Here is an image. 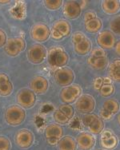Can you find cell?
Masks as SVG:
<instances>
[{
	"instance_id": "1",
	"label": "cell",
	"mask_w": 120,
	"mask_h": 150,
	"mask_svg": "<svg viewBox=\"0 0 120 150\" xmlns=\"http://www.w3.org/2000/svg\"><path fill=\"white\" fill-rule=\"evenodd\" d=\"M47 62L51 68H62L68 63L69 56L61 46H53L47 52Z\"/></svg>"
},
{
	"instance_id": "2",
	"label": "cell",
	"mask_w": 120,
	"mask_h": 150,
	"mask_svg": "<svg viewBox=\"0 0 120 150\" xmlns=\"http://www.w3.org/2000/svg\"><path fill=\"white\" fill-rule=\"evenodd\" d=\"M75 52L79 55H86L92 50L91 40L82 32H75L71 38Z\"/></svg>"
},
{
	"instance_id": "3",
	"label": "cell",
	"mask_w": 120,
	"mask_h": 150,
	"mask_svg": "<svg viewBox=\"0 0 120 150\" xmlns=\"http://www.w3.org/2000/svg\"><path fill=\"white\" fill-rule=\"evenodd\" d=\"M87 64L94 69L102 70L107 67L108 58L105 50L101 47H96L91 51L87 58Z\"/></svg>"
},
{
	"instance_id": "4",
	"label": "cell",
	"mask_w": 120,
	"mask_h": 150,
	"mask_svg": "<svg viewBox=\"0 0 120 150\" xmlns=\"http://www.w3.org/2000/svg\"><path fill=\"white\" fill-rule=\"evenodd\" d=\"M82 124L93 135H98L104 130L105 125L100 117L94 113H87L82 117Z\"/></svg>"
},
{
	"instance_id": "5",
	"label": "cell",
	"mask_w": 120,
	"mask_h": 150,
	"mask_svg": "<svg viewBox=\"0 0 120 150\" xmlns=\"http://www.w3.org/2000/svg\"><path fill=\"white\" fill-rule=\"evenodd\" d=\"M5 118L8 125L11 126H17L25 121L26 112L23 107L17 105H13L6 110Z\"/></svg>"
},
{
	"instance_id": "6",
	"label": "cell",
	"mask_w": 120,
	"mask_h": 150,
	"mask_svg": "<svg viewBox=\"0 0 120 150\" xmlns=\"http://www.w3.org/2000/svg\"><path fill=\"white\" fill-rule=\"evenodd\" d=\"M119 110L120 105L117 100L114 98L107 99L100 109V117L105 121H110L119 112Z\"/></svg>"
},
{
	"instance_id": "7",
	"label": "cell",
	"mask_w": 120,
	"mask_h": 150,
	"mask_svg": "<svg viewBox=\"0 0 120 150\" xmlns=\"http://www.w3.org/2000/svg\"><path fill=\"white\" fill-rule=\"evenodd\" d=\"M82 89L78 84L64 87L60 93V98L65 104H71L77 101L82 95Z\"/></svg>"
},
{
	"instance_id": "8",
	"label": "cell",
	"mask_w": 120,
	"mask_h": 150,
	"mask_svg": "<svg viewBox=\"0 0 120 150\" xmlns=\"http://www.w3.org/2000/svg\"><path fill=\"white\" fill-rule=\"evenodd\" d=\"M71 27L67 20H58L53 23L50 30V36L55 40H61L62 38L67 37L70 35Z\"/></svg>"
},
{
	"instance_id": "9",
	"label": "cell",
	"mask_w": 120,
	"mask_h": 150,
	"mask_svg": "<svg viewBox=\"0 0 120 150\" xmlns=\"http://www.w3.org/2000/svg\"><path fill=\"white\" fill-rule=\"evenodd\" d=\"M75 110L70 104H63L57 109L54 112V120L59 125L67 124L72 119Z\"/></svg>"
},
{
	"instance_id": "10",
	"label": "cell",
	"mask_w": 120,
	"mask_h": 150,
	"mask_svg": "<svg viewBox=\"0 0 120 150\" xmlns=\"http://www.w3.org/2000/svg\"><path fill=\"white\" fill-rule=\"evenodd\" d=\"M64 129L58 123L49 125L45 129V137L47 142L50 145H56L59 144L63 137Z\"/></svg>"
},
{
	"instance_id": "11",
	"label": "cell",
	"mask_w": 120,
	"mask_h": 150,
	"mask_svg": "<svg viewBox=\"0 0 120 150\" xmlns=\"http://www.w3.org/2000/svg\"><path fill=\"white\" fill-rule=\"evenodd\" d=\"M94 88L105 98L111 96L115 91L113 81L110 78H97L94 81Z\"/></svg>"
},
{
	"instance_id": "12",
	"label": "cell",
	"mask_w": 120,
	"mask_h": 150,
	"mask_svg": "<svg viewBox=\"0 0 120 150\" xmlns=\"http://www.w3.org/2000/svg\"><path fill=\"white\" fill-rule=\"evenodd\" d=\"M85 30L88 33L94 34L99 32L103 27V21L97 16L94 11H87L84 14Z\"/></svg>"
},
{
	"instance_id": "13",
	"label": "cell",
	"mask_w": 120,
	"mask_h": 150,
	"mask_svg": "<svg viewBox=\"0 0 120 150\" xmlns=\"http://www.w3.org/2000/svg\"><path fill=\"white\" fill-rule=\"evenodd\" d=\"M26 48V42L22 38H9L5 45V52L10 57H16Z\"/></svg>"
},
{
	"instance_id": "14",
	"label": "cell",
	"mask_w": 120,
	"mask_h": 150,
	"mask_svg": "<svg viewBox=\"0 0 120 150\" xmlns=\"http://www.w3.org/2000/svg\"><path fill=\"white\" fill-rule=\"evenodd\" d=\"M100 147L104 150H114L117 147L119 140L111 129H106L100 133Z\"/></svg>"
},
{
	"instance_id": "15",
	"label": "cell",
	"mask_w": 120,
	"mask_h": 150,
	"mask_svg": "<svg viewBox=\"0 0 120 150\" xmlns=\"http://www.w3.org/2000/svg\"><path fill=\"white\" fill-rule=\"evenodd\" d=\"M75 108L81 113H91L95 108V100L90 94H82L75 102Z\"/></svg>"
},
{
	"instance_id": "16",
	"label": "cell",
	"mask_w": 120,
	"mask_h": 150,
	"mask_svg": "<svg viewBox=\"0 0 120 150\" xmlns=\"http://www.w3.org/2000/svg\"><path fill=\"white\" fill-rule=\"evenodd\" d=\"M54 77L56 82L62 86H68L72 85L75 78L74 71L68 67H62L57 69Z\"/></svg>"
},
{
	"instance_id": "17",
	"label": "cell",
	"mask_w": 120,
	"mask_h": 150,
	"mask_svg": "<svg viewBox=\"0 0 120 150\" xmlns=\"http://www.w3.org/2000/svg\"><path fill=\"white\" fill-rule=\"evenodd\" d=\"M27 57L31 63L40 64L47 58V51L45 46L40 44H35L28 50Z\"/></svg>"
},
{
	"instance_id": "18",
	"label": "cell",
	"mask_w": 120,
	"mask_h": 150,
	"mask_svg": "<svg viewBox=\"0 0 120 150\" xmlns=\"http://www.w3.org/2000/svg\"><path fill=\"white\" fill-rule=\"evenodd\" d=\"M50 36V30L44 23H37L31 30V37L38 42H44Z\"/></svg>"
},
{
	"instance_id": "19",
	"label": "cell",
	"mask_w": 120,
	"mask_h": 150,
	"mask_svg": "<svg viewBox=\"0 0 120 150\" xmlns=\"http://www.w3.org/2000/svg\"><path fill=\"white\" fill-rule=\"evenodd\" d=\"M18 104L24 109H30L35 105L36 101L35 93L31 90L23 89L20 90L17 95Z\"/></svg>"
},
{
	"instance_id": "20",
	"label": "cell",
	"mask_w": 120,
	"mask_h": 150,
	"mask_svg": "<svg viewBox=\"0 0 120 150\" xmlns=\"http://www.w3.org/2000/svg\"><path fill=\"white\" fill-rule=\"evenodd\" d=\"M116 42L115 36L111 30H103L97 36V43L103 50H111Z\"/></svg>"
},
{
	"instance_id": "21",
	"label": "cell",
	"mask_w": 120,
	"mask_h": 150,
	"mask_svg": "<svg viewBox=\"0 0 120 150\" xmlns=\"http://www.w3.org/2000/svg\"><path fill=\"white\" fill-rule=\"evenodd\" d=\"M77 146L80 150H91L95 145V137L89 132H83L76 138Z\"/></svg>"
},
{
	"instance_id": "22",
	"label": "cell",
	"mask_w": 120,
	"mask_h": 150,
	"mask_svg": "<svg viewBox=\"0 0 120 150\" xmlns=\"http://www.w3.org/2000/svg\"><path fill=\"white\" fill-rule=\"evenodd\" d=\"M82 7L75 1H68L63 5L62 13L67 19H76L81 15Z\"/></svg>"
},
{
	"instance_id": "23",
	"label": "cell",
	"mask_w": 120,
	"mask_h": 150,
	"mask_svg": "<svg viewBox=\"0 0 120 150\" xmlns=\"http://www.w3.org/2000/svg\"><path fill=\"white\" fill-rule=\"evenodd\" d=\"M34 135L28 129H21L16 134L15 142L22 149H27L31 147L34 143Z\"/></svg>"
},
{
	"instance_id": "24",
	"label": "cell",
	"mask_w": 120,
	"mask_h": 150,
	"mask_svg": "<svg viewBox=\"0 0 120 150\" xmlns=\"http://www.w3.org/2000/svg\"><path fill=\"white\" fill-rule=\"evenodd\" d=\"M31 90L37 94L46 93L49 88V83L46 78L43 76H36L30 83Z\"/></svg>"
},
{
	"instance_id": "25",
	"label": "cell",
	"mask_w": 120,
	"mask_h": 150,
	"mask_svg": "<svg viewBox=\"0 0 120 150\" xmlns=\"http://www.w3.org/2000/svg\"><path fill=\"white\" fill-rule=\"evenodd\" d=\"M13 84L6 74H0V96L6 97L9 96L13 92Z\"/></svg>"
},
{
	"instance_id": "26",
	"label": "cell",
	"mask_w": 120,
	"mask_h": 150,
	"mask_svg": "<svg viewBox=\"0 0 120 150\" xmlns=\"http://www.w3.org/2000/svg\"><path fill=\"white\" fill-rule=\"evenodd\" d=\"M102 8L106 14L114 15L120 11V1L119 0H104L102 2Z\"/></svg>"
},
{
	"instance_id": "27",
	"label": "cell",
	"mask_w": 120,
	"mask_h": 150,
	"mask_svg": "<svg viewBox=\"0 0 120 150\" xmlns=\"http://www.w3.org/2000/svg\"><path fill=\"white\" fill-rule=\"evenodd\" d=\"M59 150H77V142L71 136H65L58 144Z\"/></svg>"
},
{
	"instance_id": "28",
	"label": "cell",
	"mask_w": 120,
	"mask_h": 150,
	"mask_svg": "<svg viewBox=\"0 0 120 150\" xmlns=\"http://www.w3.org/2000/svg\"><path fill=\"white\" fill-rule=\"evenodd\" d=\"M108 74L112 81L120 82V59H115L110 63Z\"/></svg>"
},
{
	"instance_id": "29",
	"label": "cell",
	"mask_w": 120,
	"mask_h": 150,
	"mask_svg": "<svg viewBox=\"0 0 120 150\" xmlns=\"http://www.w3.org/2000/svg\"><path fill=\"white\" fill-rule=\"evenodd\" d=\"M110 29L114 35L120 36V15L115 16L111 20Z\"/></svg>"
},
{
	"instance_id": "30",
	"label": "cell",
	"mask_w": 120,
	"mask_h": 150,
	"mask_svg": "<svg viewBox=\"0 0 120 150\" xmlns=\"http://www.w3.org/2000/svg\"><path fill=\"white\" fill-rule=\"evenodd\" d=\"M44 5L50 11H57L62 5V0H46L44 1Z\"/></svg>"
},
{
	"instance_id": "31",
	"label": "cell",
	"mask_w": 120,
	"mask_h": 150,
	"mask_svg": "<svg viewBox=\"0 0 120 150\" xmlns=\"http://www.w3.org/2000/svg\"><path fill=\"white\" fill-rule=\"evenodd\" d=\"M11 144L6 137L0 136V150H11Z\"/></svg>"
},
{
	"instance_id": "32",
	"label": "cell",
	"mask_w": 120,
	"mask_h": 150,
	"mask_svg": "<svg viewBox=\"0 0 120 150\" xmlns=\"http://www.w3.org/2000/svg\"><path fill=\"white\" fill-rule=\"evenodd\" d=\"M6 42H7V40H6V33L0 29V48L6 45Z\"/></svg>"
},
{
	"instance_id": "33",
	"label": "cell",
	"mask_w": 120,
	"mask_h": 150,
	"mask_svg": "<svg viewBox=\"0 0 120 150\" xmlns=\"http://www.w3.org/2000/svg\"><path fill=\"white\" fill-rule=\"evenodd\" d=\"M114 50H115V52L119 56H120V40L117 43L115 44L114 46Z\"/></svg>"
},
{
	"instance_id": "34",
	"label": "cell",
	"mask_w": 120,
	"mask_h": 150,
	"mask_svg": "<svg viewBox=\"0 0 120 150\" xmlns=\"http://www.w3.org/2000/svg\"><path fill=\"white\" fill-rule=\"evenodd\" d=\"M8 3H10V1H0V3H2V4H6Z\"/></svg>"
},
{
	"instance_id": "35",
	"label": "cell",
	"mask_w": 120,
	"mask_h": 150,
	"mask_svg": "<svg viewBox=\"0 0 120 150\" xmlns=\"http://www.w3.org/2000/svg\"><path fill=\"white\" fill-rule=\"evenodd\" d=\"M117 120H118V123H119V125H120V113L118 115V117H117Z\"/></svg>"
},
{
	"instance_id": "36",
	"label": "cell",
	"mask_w": 120,
	"mask_h": 150,
	"mask_svg": "<svg viewBox=\"0 0 120 150\" xmlns=\"http://www.w3.org/2000/svg\"><path fill=\"white\" fill-rule=\"evenodd\" d=\"M98 150H104V149H98Z\"/></svg>"
}]
</instances>
